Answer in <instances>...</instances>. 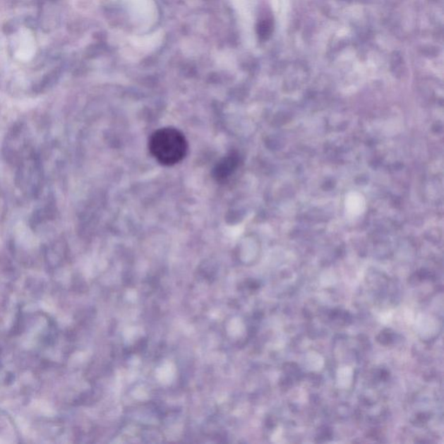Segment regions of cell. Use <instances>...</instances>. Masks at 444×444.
Returning a JSON list of instances; mask_svg holds the SVG:
<instances>
[{
    "mask_svg": "<svg viewBox=\"0 0 444 444\" xmlns=\"http://www.w3.org/2000/svg\"><path fill=\"white\" fill-rule=\"evenodd\" d=\"M152 155L164 166H173L184 160L188 152V142L184 133L172 127L162 128L150 136Z\"/></svg>",
    "mask_w": 444,
    "mask_h": 444,
    "instance_id": "6da1fadb",
    "label": "cell"
},
{
    "mask_svg": "<svg viewBox=\"0 0 444 444\" xmlns=\"http://www.w3.org/2000/svg\"><path fill=\"white\" fill-rule=\"evenodd\" d=\"M239 163H240L239 155L236 152H230L216 164L214 169L215 179L220 181L227 180L238 168Z\"/></svg>",
    "mask_w": 444,
    "mask_h": 444,
    "instance_id": "7a4b0ae2",
    "label": "cell"
},
{
    "mask_svg": "<svg viewBox=\"0 0 444 444\" xmlns=\"http://www.w3.org/2000/svg\"><path fill=\"white\" fill-rule=\"evenodd\" d=\"M352 380H354V370L351 367L344 366L337 371V382L340 388H349L352 384Z\"/></svg>",
    "mask_w": 444,
    "mask_h": 444,
    "instance_id": "3957f363",
    "label": "cell"
},
{
    "mask_svg": "<svg viewBox=\"0 0 444 444\" xmlns=\"http://www.w3.org/2000/svg\"><path fill=\"white\" fill-rule=\"evenodd\" d=\"M307 363H308L309 369L313 371L320 370L324 364L323 359L321 358V356L318 354H314V352H311V354L307 356Z\"/></svg>",
    "mask_w": 444,
    "mask_h": 444,
    "instance_id": "277c9868",
    "label": "cell"
}]
</instances>
